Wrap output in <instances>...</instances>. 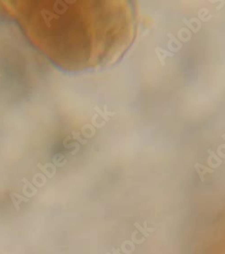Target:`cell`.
Here are the masks:
<instances>
[{"label": "cell", "instance_id": "6da1fadb", "mask_svg": "<svg viewBox=\"0 0 225 254\" xmlns=\"http://www.w3.org/2000/svg\"><path fill=\"white\" fill-rule=\"evenodd\" d=\"M28 40L64 70L116 62L137 33L135 5L104 1H1Z\"/></svg>", "mask_w": 225, "mask_h": 254}, {"label": "cell", "instance_id": "7a4b0ae2", "mask_svg": "<svg viewBox=\"0 0 225 254\" xmlns=\"http://www.w3.org/2000/svg\"><path fill=\"white\" fill-rule=\"evenodd\" d=\"M134 226L137 228V230L140 231L141 234L144 235L145 238L149 237V235H151V233H153V231H155L157 230L156 228H148L147 227V222L146 221L143 223V226H141L138 222H135L134 223Z\"/></svg>", "mask_w": 225, "mask_h": 254}, {"label": "cell", "instance_id": "3957f363", "mask_svg": "<svg viewBox=\"0 0 225 254\" xmlns=\"http://www.w3.org/2000/svg\"><path fill=\"white\" fill-rule=\"evenodd\" d=\"M11 196H12V201H13V203H14V207H16V209L17 211H19V209H20L19 206H20V204L22 202V201H24V202H28V199L27 198L22 197L17 195V194L12 193Z\"/></svg>", "mask_w": 225, "mask_h": 254}, {"label": "cell", "instance_id": "277c9868", "mask_svg": "<svg viewBox=\"0 0 225 254\" xmlns=\"http://www.w3.org/2000/svg\"><path fill=\"white\" fill-rule=\"evenodd\" d=\"M137 234H138V230L134 231L133 233H132V242H134V243H137V244H141V243H143V242H145V240H146V238H145V237H142L141 239L138 240V239L136 238Z\"/></svg>", "mask_w": 225, "mask_h": 254}, {"label": "cell", "instance_id": "5b68a950", "mask_svg": "<svg viewBox=\"0 0 225 254\" xmlns=\"http://www.w3.org/2000/svg\"><path fill=\"white\" fill-rule=\"evenodd\" d=\"M125 242L127 243V244H129L131 247H132V252L134 251V250H135V245L133 244V242H131V241H125Z\"/></svg>", "mask_w": 225, "mask_h": 254}, {"label": "cell", "instance_id": "8992f818", "mask_svg": "<svg viewBox=\"0 0 225 254\" xmlns=\"http://www.w3.org/2000/svg\"><path fill=\"white\" fill-rule=\"evenodd\" d=\"M112 254H121V253H120V251L118 249H115V248L112 249Z\"/></svg>", "mask_w": 225, "mask_h": 254}]
</instances>
